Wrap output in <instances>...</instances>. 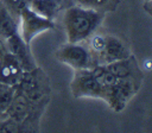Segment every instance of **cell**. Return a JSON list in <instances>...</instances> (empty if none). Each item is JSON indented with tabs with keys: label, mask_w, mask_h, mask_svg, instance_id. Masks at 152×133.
I'll use <instances>...</instances> for the list:
<instances>
[{
	"label": "cell",
	"mask_w": 152,
	"mask_h": 133,
	"mask_svg": "<svg viewBox=\"0 0 152 133\" xmlns=\"http://www.w3.org/2000/svg\"><path fill=\"white\" fill-rule=\"evenodd\" d=\"M103 13L75 4L66 8L63 15V24L66 39L70 43H83L95 33L102 23Z\"/></svg>",
	"instance_id": "1"
},
{
	"label": "cell",
	"mask_w": 152,
	"mask_h": 133,
	"mask_svg": "<svg viewBox=\"0 0 152 133\" xmlns=\"http://www.w3.org/2000/svg\"><path fill=\"white\" fill-rule=\"evenodd\" d=\"M55 57L58 62L64 63L72 68L74 70L80 69H90L96 65V62L88 48L82 45V43H65L61 45L56 52Z\"/></svg>",
	"instance_id": "2"
},
{
	"label": "cell",
	"mask_w": 152,
	"mask_h": 133,
	"mask_svg": "<svg viewBox=\"0 0 152 133\" xmlns=\"http://www.w3.org/2000/svg\"><path fill=\"white\" fill-rule=\"evenodd\" d=\"M18 19H19V30H20L19 34L27 44H30L38 34L45 31H50L55 26L53 20L46 19L37 14L34 11L30 8L28 5L21 8Z\"/></svg>",
	"instance_id": "3"
},
{
	"label": "cell",
	"mask_w": 152,
	"mask_h": 133,
	"mask_svg": "<svg viewBox=\"0 0 152 133\" xmlns=\"http://www.w3.org/2000/svg\"><path fill=\"white\" fill-rule=\"evenodd\" d=\"M71 93L74 97H93L102 99L104 97L103 89L93 77L90 69H80L75 70L74 78L70 84Z\"/></svg>",
	"instance_id": "4"
},
{
	"label": "cell",
	"mask_w": 152,
	"mask_h": 133,
	"mask_svg": "<svg viewBox=\"0 0 152 133\" xmlns=\"http://www.w3.org/2000/svg\"><path fill=\"white\" fill-rule=\"evenodd\" d=\"M46 80L44 77V74L37 68L24 71L19 83L17 84L15 89L23 93L31 102L38 103V101L42 100V97L45 95V84Z\"/></svg>",
	"instance_id": "5"
},
{
	"label": "cell",
	"mask_w": 152,
	"mask_h": 133,
	"mask_svg": "<svg viewBox=\"0 0 152 133\" xmlns=\"http://www.w3.org/2000/svg\"><path fill=\"white\" fill-rule=\"evenodd\" d=\"M129 55H131L129 49L120 38L112 34H107L104 36V45L96 59V63L101 65H106L114 61L126 58Z\"/></svg>",
	"instance_id": "6"
},
{
	"label": "cell",
	"mask_w": 152,
	"mask_h": 133,
	"mask_svg": "<svg viewBox=\"0 0 152 133\" xmlns=\"http://www.w3.org/2000/svg\"><path fill=\"white\" fill-rule=\"evenodd\" d=\"M5 40L8 51L18 59L24 71H28L37 68L34 63V58L30 50V44H27L19 33L10 36L5 38Z\"/></svg>",
	"instance_id": "7"
},
{
	"label": "cell",
	"mask_w": 152,
	"mask_h": 133,
	"mask_svg": "<svg viewBox=\"0 0 152 133\" xmlns=\"http://www.w3.org/2000/svg\"><path fill=\"white\" fill-rule=\"evenodd\" d=\"M118 80H142V72L135 57L131 53L128 57L114 61L104 65Z\"/></svg>",
	"instance_id": "8"
},
{
	"label": "cell",
	"mask_w": 152,
	"mask_h": 133,
	"mask_svg": "<svg viewBox=\"0 0 152 133\" xmlns=\"http://www.w3.org/2000/svg\"><path fill=\"white\" fill-rule=\"evenodd\" d=\"M23 72L20 63L10 51H6L0 57V83L15 88Z\"/></svg>",
	"instance_id": "9"
},
{
	"label": "cell",
	"mask_w": 152,
	"mask_h": 133,
	"mask_svg": "<svg viewBox=\"0 0 152 133\" xmlns=\"http://www.w3.org/2000/svg\"><path fill=\"white\" fill-rule=\"evenodd\" d=\"M32 104H33V102H31L23 93H20L19 90L15 89L13 99L5 112V116H7V118L12 119L13 121H15L17 124L21 125L28 118Z\"/></svg>",
	"instance_id": "10"
},
{
	"label": "cell",
	"mask_w": 152,
	"mask_h": 133,
	"mask_svg": "<svg viewBox=\"0 0 152 133\" xmlns=\"http://www.w3.org/2000/svg\"><path fill=\"white\" fill-rule=\"evenodd\" d=\"M15 33H19V24L17 18L2 2H0V37L7 38Z\"/></svg>",
	"instance_id": "11"
},
{
	"label": "cell",
	"mask_w": 152,
	"mask_h": 133,
	"mask_svg": "<svg viewBox=\"0 0 152 133\" xmlns=\"http://www.w3.org/2000/svg\"><path fill=\"white\" fill-rule=\"evenodd\" d=\"M28 6L37 14L50 20L55 19L59 10L58 0H30Z\"/></svg>",
	"instance_id": "12"
},
{
	"label": "cell",
	"mask_w": 152,
	"mask_h": 133,
	"mask_svg": "<svg viewBox=\"0 0 152 133\" xmlns=\"http://www.w3.org/2000/svg\"><path fill=\"white\" fill-rule=\"evenodd\" d=\"M74 1L80 6L95 10L103 14L114 11L119 4V0H74Z\"/></svg>",
	"instance_id": "13"
},
{
	"label": "cell",
	"mask_w": 152,
	"mask_h": 133,
	"mask_svg": "<svg viewBox=\"0 0 152 133\" xmlns=\"http://www.w3.org/2000/svg\"><path fill=\"white\" fill-rule=\"evenodd\" d=\"M14 93H15L14 87L0 83V118L2 115H5V112H6L7 107L10 106Z\"/></svg>",
	"instance_id": "14"
},
{
	"label": "cell",
	"mask_w": 152,
	"mask_h": 133,
	"mask_svg": "<svg viewBox=\"0 0 152 133\" xmlns=\"http://www.w3.org/2000/svg\"><path fill=\"white\" fill-rule=\"evenodd\" d=\"M30 0H2L1 2L7 7V10L18 19L19 13L21 8H24L26 5H28Z\"/></svg>",
	"instance_id": "15"
},
{
	"label": "cell",
	"mask_w": 152,
	"mask_h": 133,
	"mask_svg": "<svg viewBox=\"0 0 152 133\" xmlns=\"http://www.w3.org/2000/svg\"><path fill=\"white\" fill-rule=\"evenodd\" d=\"M5 120H0V132H15L20 129V125L12 119L5 116Z\"/></svg>",
	"instance_id": "16"
},
{
	"label": "cell",
	"mask_w": 152,
	"mask_h": 133,
	"mask_svg": "<svg viewBox=\"0 0 152 133\" xmlns=\"http://www.w3.org/2000/svg\"><path fill=\"white\" fill-rule=\"evenodd\" d=\"M144 1H151V0H142V2H144Z\"/></svg>",
	"instance_id": "17"
}]
</instances>
